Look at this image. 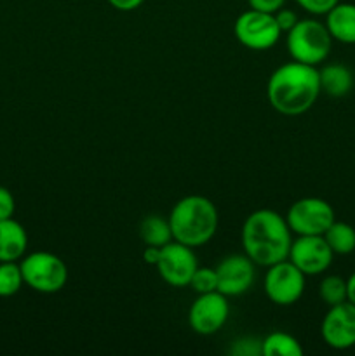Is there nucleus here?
I'll use <instances>...</instances> for the list:
<instances>
[{"instance_id": "22", "label": "nucleus", "mask_w": 355, "mask_h": 356, "mask_svg": "<svg viewBox=\"0 0 355 356\" xmlns=\"http://www.w3.org/2000/svg\"><path fill=\"white\" fill-rule=\"evenodd\" d=\"M190 287L197 294H207V292L218 291V277L212 268H197L190 280Z\"/></svg>"}, {"instance_id": "9", "label": "nucleus", "mask_w": 355, "mask_h": 356, "mask_svg": "<svg viewBox=\"0 0 355 356\" xmlns=\"http://www.w3.org/2000/svg\"><path fill=\"white\" fill-rule=\"evenodd\" d=\"M155 268L160 278L171 287H188L198 264L191 247L173 240L167 245L160 247V256Z\"/></svg>"}, {"instance_id": "25", "label": "nucleus", "mask_w": 355, "mask_h": 356, "mask_svg": "<svg viewBox=\"0 0 355 356\" xmlns=\"http://www.w3.org/2000/svg\"><path fill=\"white\" fill-rule=\"evenodd\" d=\"M274 16H275V21H277V24H278V28H281L282 33H287V31L291 30V28L299 21L294 10L284 9V7H281V9H278Z\"/></svg>"}, {"instance_id": "20", "label": "nucleus", "mask_w": 355, "mask_h": 356, "mask_svg": "<svg viewBox=\"0 0 355 356\" xmlns=\"http://www.w3.org/2000/svg\"><path fill=\"white\" fill-rule=\"evenodd\" d=\"M23 273L17 261L0 263V298H13L23 287Z\"/></svg>"}, {"instance_id": "8", "label": "nucleus", "mask_w": 355, "mask_h": 356, "mask_svg": "<svg viewBox=\"0 0 355 356\" xmlns=\"http://www.w3.org/2000/svg\"><path fill=\"white\" fill-rule=\"evenodd\" d=\"M305 275L289 259L268 266L265 275V294L274 305L291 306L305 292Z\"/></svg>"}, {"instance_id": "6", "label": "nucleus", "mask_w": 355, "mask_h": 356, "mask_svg": "<svg viewBox=\"0 0 355 356\" xmlns=\"http://www.w3.org/2000/svg\"><path fill=\"white\" fill-rule=\"evenodd\" d=\"M285 221L291 232L298 236L324 235L336 221V216L329 202L317 197H306L299 198L289 207Z\"/></svg>"}, {"instance_id": "2", "label": "nucleus", "mask_w": 355, "mask_h": 356, "mask_svg": "<svg viewBox=\"0 0 355 356\" xmlns=\"http://www.w3.org/2000/svg\"><path fill=\"white\" fill-rule=\"evenodd\" d=\"M285 218L270 209H260L247 216L242 226L244 254L258 266H271L287 259L292 235Z\"/></svg>"}, {"instance_id": "11", "label": "nucleus", "mask_w": 355, "mask_h": 356, "mask_svg": "<svg viewBox=\"0 0 355 356\" xmlns=\"http://www.w3.org/2000/svg\"><path fill=\"white\" fill-rule=\"evenodd\" d=\"M228 301L221 292L214 291L207 294H198L188 312V323L194 332L200 336H212L223 329L228 320Z\"/></svg>"}, {"instance_id": "29", "label": "nucleus", "mask_w": 355, "mask_h": 356, "mask_svg": "<svg viewBox=\"0 0 355 356\" xmlns=\"http://www.w3.org/2000/svg\"><path fill=\"white\" fill-rule=\"evenodd\" d=\"M347 301L355 305V271L347 278Z\"/></svg>"}, {"instance_id": "17", "label": "nucleus", "mask_w": 355, "mask_h": 356, "mask_svg": "<svg viewBox=\"0 0 355 356\" xmlns=\"http://www.w3.org/2000/svg\"><path fill=\"white\" fill-rule=\"evenodd\" d=\"M139 238L146 247H164L173 242L169 219L160 216H146L139 225Z\"/></svg>"}, {"instance_id": "15", "label": "nucleus", "mask_w": 355, "mask_h": 356, "mask_svg": "<svg viewBox=\"0 0 355 356\" xmlns=\"http://www.w3.org/2000/svg\"><path fill=\"white\" fill-rule=\"evenodd\" d=\"M326 26L333 40L341 44H355V3L338 2L326 14Z\"/></svg>"}, {"instance_id": "23", "label": "nucleus", "mask_w": 355, "mask_h": 356, "mask_svg": "<svg viewBox=\"0 0 355 356\" xmlns=\"http://www.w3.org/2000/svg\"><path fill=\"white\" fill-rule=\"evenodd\" d=\"M299 7L315 16H326L340 0H294Z\"/></svg>"}, {"instance_id": "18", "label": "nucleus", "mask_w": 355, "mask_h": 356, "mask_svg": "<svg viewBox=\"0 0 355 356\" xmlns=\"http://www.w3.org/2000/svg\"><path fill=\"white\" fill-rule=\"evenodd\" d=\"M322 236L334 256H348L355 250V228L348 222L334 221Z\"/></svg>"}, {"instance_id": "7", "label": "nucleus", "mask_w": 355, "mask_h": 356, "mask_svg": "<svg viewBox=\"0 0 355 356\" xmlns=\"http://www.w3.org/2000/svg\"><path fill=\"white\" fill-rule=\"evenodd\" d=\"M233 31L237 40L253 51H267L274 47L282 35L274 14L256 9L240 14L233 24Z\"/></svg>"}, {"instance_id": "16", "label": "nucleus", "mask_w": 355, "mask_h": 356, "mask_svg": "<svg viewBox=\"0 0 355 356\" xmlns=\"http://www.w3.org/2000/svg\"><path fill=\"white\" fill-rule=\"evenodd\" d=\"M319 80L320 92H326L331 97H345L354 87V75L340 63H333L319 70Z\"/></svg>"}, {"instance_id": "3", "label": "nucleus", "mask_w": 355, "mask_h": 356, "mask_svg": "<svg viewBox=\"0 0 355 356\" xmlns=\"http://www.w3.org/2000/svg\"><path fill=\"white\" fill-rule=\"evenodd\" d=\"M173 238L183 245L202 247L218 232V209L209 198L190 195L176 202L169 214Z\"/></svg>"}, {"instance_id": "4", "label": "nucleus", "mask_w": 355, "mask_h": 356, "mask_svg": "<svg viewBox=\"0 0 355 356\" xmlns=\"http://www.w3.org/2000/svg\"><path fill=\"white\" fill-rule=\"evenodd\" d=\"M287 51L292 61L317 66L324 63L333 47V37L326 23L317 19H299L287 31Z\"/></svg>"}, {"instance_id": "24", "label": "nucleus", "mask_w": 355, "mask_h": 356, "mask_svg": "<svg viewBox=\"0 0 355 356\" xmlns=\"http://www.w3.org/2000/svg\"><path fill=\"white\" fill-rule=\"evenodd\" d=\"M14 211H16V202L13 193L6 186H0V221L13 218Z\"/></svg>"}, {"instance_id": "1", "label": "nucleus", "mask_w": 355, "mask_h": 356, "mask_svg": "<svg viewBox=\"0 0 355 356\" xmlns=\"http://www.w3.org/2000/svg\"><path fill=\"white\" fill-rule=\"evenodd\" d=\"M320 96V80L317 66L291 61L278 66L267 83L270 106L281 115H303Z\"/></svg>"}, {"instance_id": "21", "label": "nucleus", "mask_w": 355, "mask_h": 356, "mask_svg": "<svg viewBox=\"0 0 355 356\" xmlns=\"http://www.w3.org/2000/svg\"><path fill=\"white\" fill-rule=\"evenodd\" d=\"M319 296L327 306H336L347 301V280L338 275H327L319 285Z\"/></svg>"}, {"instance_id": "27", "label": "nucleus", "mask_w": 355, "mask_h": 356, "mask_svg": "<svg viewBox=\"0 0 355 356\" xmlns=\"http://www.w3.org/2000/svg\"><path fill=\"white\" fill-rule=\"evenodd\" d=\"M145 0H108L111 7H115L117 10H122V13H131V10L138 9Z\"/></svg>"}, {"instance_id": "14", "label": "nucleus", "mask_w": 355, "mask_h": 356, "mask_svg": "<svg viewBox=\"0 0 355 356\" xmlns=\"http://www.w3.org/2000/svg\"><path fill=\"white\" fill-rule=\"evenodd\" d=\"M28 249L26 229L16 219L0 221V263L23 259Z\"/></svg>"}, {"instance_id": "26", "label": "nucleus", "mask_w": 355, "mask_h": 356, "mask_svg": "<svg viewBox=\"0 0 355 356\" xmlns=\"http://www.w3.org/2000/svg\"><path fill=\"white\" fill-rule=\"evenodd\" d=\"M251 9L261 10V13H270L275 14L281 7H284L285 0H247Z\"/></svg>"}, {"instance_id": "5", "label": "nucleus", "mask_w": 355, "mask_h": 356, "mask_svg": "<svg viewBox=\"0 0 355 356\" xmlns=\"http://www.w3.org/2000/svg\"><path fill=\"white\" fill-rule=\"evenodd\" d=\"M19 268L24 284L40 294H56L68 282V268L61 257L45 250L23 256Z\"/></svg>"}, {"instance_id": "13", "label": "nucleus", "mask_w": 355, "mask_h": 356, "mask_svg": "<svg viewBox=\"0 0 355 356\" xmlns=\"http://www.w3.org/2000/svg\"><path fill=\"white\" fill-rule=\"evenodd\" d=\"M256 264L246 256V254H233V256L225 257L216 270L218 277V292H221L226 298H235L242 296L244 292L249 291L256 278Z\"/></svg>"}, {"instance_id": "12", "label": "nucleus", "mask_w": 355, "mask_h": 356, "mask_svg": "<svg viewBox=\"0 0 355 356\" xmlns=\"http://www.w3.org/2000/svg\"><path fill=\"white\" fill-rule=\"evenodd\" d=\"M320 336L324 343L338 351L350 350L355 346V305L345 301L341 305L329 306L322 318Z\"/></svg>"}, {"instance_id": "28", "label": "nucleus", "mask_w": 355, "mask_h": 356, "mask_svg": "<svg viewBox=\"0 0 355 356\" xmlns=\"http://www.w3.org/2000/svg\"><path fill=\"white\" fill-rule=\"evenodd\" d=\"M159 256H160V247H146L145 252H143V259H145V263L153 264V266H155L157 261H159Z\"/></svg>"}, {"instance_id": "10", "label": "nucleus", "mask_w": 355, "mask_h": 356, "mask_svg": "<svg viewBox=\"0 0 355 356\" xmlns=\"http://www.w3.org/2000/svg\"><path fill=\"white\" fill-rule=\"evenodd\" d=\"M334 252L322 235H305L292 240L287 259L305 277H315L329 270Z\"/></svg>"}, {"instance_id": "19", "label": "nucleus", "mask_w": 355, "mask_h": 356, "mask_svg": "<svg viewBox=\"0 0 355 356\" xmlns=\"http://www.w3.org/2000/svg\"><path fill=\"white\" fill-rule=\"evenodd\" d=\"M263 356H301L303 348L294 336L287 332H271L261 341Z\"/></svg>"}]
</instances>
